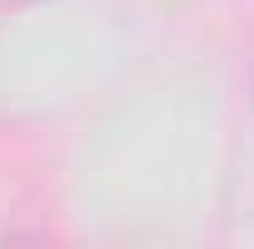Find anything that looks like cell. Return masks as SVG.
<instances>
[{
  "label": "cell",
  "instance_id": "1",
  "mask_svg": "<svg viewBox=\"0 0 254 249\" xmlns=\"http://www.w3.org/2000/svg\"><path fill=\"white\" fill-rule=\"evenodd\" d=\"M20 5H34V0H0V10H20Z\"/></svg>",
  "mask_w": 254,
  "mask_h": 249
}]
</instances>
